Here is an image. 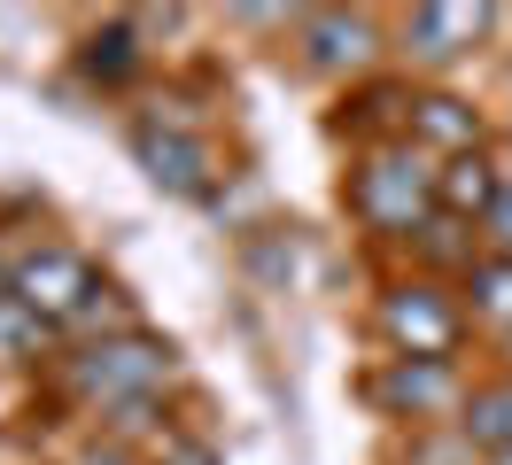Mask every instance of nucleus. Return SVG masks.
<instances>
[{
    "label": "nucleus",
    "mask_w": 512,
    "mask_h": 465,
    "mask_svg": "<svg viewBox=\"0 0 512 465\" xmlns=\"http://www.w3.org/2000/svg\"><path fill=\"white\" fill-rule=\"evenodd\" d=\"M435 171H427V155L412 148V140H396V148H373L365 163H357L350 179V210L373 225V233H412L419 217L435 210Z\"/></svg>",
    "instance_id": "obj_1"
},
{
    "label": "nucleus",
    "mask_w": 512,
    "mask_h": 465,
    "mask_svg": "<svg viewBox=\"0 0 512 465\" xmlns=\"http://www.w3.org/2000/svg\"><path fill=\"white\" fill-rule=\"evenodd\" d=\"M171 380V349L148 334H117V341H94L78 365H70V388L86 403H109V411H132V403Z\"/></svg>",
    "instance_id": "obj_2"
},
{
    "label": "nucleus",
    "mask_w": 512,
    "mask_h": 465,
    "mask_svg": "<svg viewBox=\"0 0 512 465\" xmlns=\"http://www.w3.org/2000/svg\"><path fill=\"white\" fill-rule=\"evenodd\" d=\"M458 326H466V310L450 303L435 279H404V287L381 295V334L396 341L404 357H450V349H458Z\"/></svg>",
    "instance_id": "obj_3"
},
{
    "label": "nucleus",
    "mask_w": 512,
    "mask_h": 465,
    "mask_svg": "<svg viewBox=\"0 0 512 465\" xmlns=\"http://www.w3.org/2000/svg\"><path fill=\"white\" fill-rule=\"evenodd\" d=\"M8 295H16L24 310H39V318H78L101 287H94V272H86V256H70V248H39L32 264L8 279Z\"/></svg>",
    "instance_id": "obj_4"
},
{
    "label": "nucleus",
    "mask_w": 512,
    "mask_h": 465,
    "mask_svg": "<svg viewBox=\"0 0 512 465\" xmlns=\"http://www.w3.org/2000/svg\"><path fill=\"white\" fill-rule=\"evenodd\" d=\"M373 396L404 419H435L443 403H458V372H450V357H396V372L373 380Z\"/></svg>",
    "instance_id": "obj_5"
},
{
    "label": "nucleus",
    "mask_w": 512,
    "mask_h": 465,
    "mask_svg": "<svg viewBox=\"0 0 512 465\" xmlns=\"http://www.w3.org/2000/svg\"><path fill=\"white\" fill-rule=\"evenodd\" d=\"M140 163H148V179L171 186V194H202V179H210V155L194 148V140H179V132H163V124H140Z\"/></svg>",
    "instance_id": "obj_6"
},
{
    "label": "nucleus",
    "mask_w": 512,
    "mask_h": 465,
    "mask_svg": "<svg viewBox=\"0 0 512 465\" xmlns=\"http://www.w3.org/2000/svg\"><path fill=\"white\" fill-rule=\"evenodd\" d=\"M404 31H412V55L419 62H458L481 31H489V8H419Z\"/></svg>",
    "instance_id": "obj_7"
},
{
    "label": "nucleus",
    "mask_w": 512,
    "mask_h": 465,
    "mask_svg": "<svg viewBox=\"0 0 512 465\" xmlns=\"http://www.w3.org/2000/svg\"><path fill=\"white\" fill-rule=\"evenodd\" d=\"M497 194H505V171H497L489 155H450L443 186H435V202H443L450 217H489Z\"/></svg>",
    "instance_id": "obj_8"
},
{
    "label": "nucleus",
    "mask_w": 512,
    "mask_h": 465,
    "mask_svg": "<svg viewBox=\"0 0 512 465\" xmlns=\"http://www.w3.org/2000/svg\"><path fill=\"white\" fill-rule=\"evenodd\" d=\"M412 140H435V148H450V155H474L481 148V117L458 101V93H427V101H412Z\"/></svg>",
    "instance_id": "obj_9"
},
{
    "label": "nucleus",
    "mask_w": 512,
    "mask_h": 465,
    "mask_svg": "<svg viewBox=\"0 0 512 465\" xmlns=\"http://www.w3.org/2000/svg\"><path fill=\"white\" fill-rule=\"evenodd\" d=\"M303 47L319 70H357V62L373 55V24L365 16H311L303 24Z\"/></svg>",
    "instance_id": "obj_10"
},
{
    "label": "nucleus",
    "mask_w": 512,
    "mask_h": 465,
    "mask_svg": "<svg viewBox=\"0 0 512 465\" xmlns=\"http://www.w3.org/2000/svg\"><path fill=\"white\" fill-rule=\"evenodd\" d=\"M466 442H489L497 458H512V380L466 396Z\"/></svg>",
    "instance_id": "obj_11"
},
{
    "label": "nucleus",
    "mask_w": 512,
    "mask_h": 465,
    "mask_svg": "<svg viewBox=\"0 0 512 465\" xmlns=\"http://www.w3.org/2000/svg\"><path fill=\"white\" fill-rule=\"evenodd\" d=\"M466 295H474V310H481V318L512 326V256H497V264H474Z\"/></svg>",
    "instance_id": "obj_12"
},
{
    "label": "nucleus",
    "mask_w": 512,
    "mask_h": 465,
    "mask_svg": "<svg viewBox=\"0 0 512 465\" xmlns=\"http://www.w3.org/2000/svg\"><path fill=\"white\" fill-rule=\"evenodd\" d=\"M39 334H47V318L24 310L16 295H0V349H24V341H39Z\"/></svg>",
    "instance_id": "obj_13"
},
{
    "label": "nucleus",
    "mask_w": 512,
    "mask_h": 465,
    "mask_svg": "<svg viewBox=\"0 0 512 465\" xmlns=\"http://www.w3.org/2000/svg\"><path fill=\"white\" fill-rule=\"evenodd\" d=\"M86 62H94L101 78H125V70H132V31H101Z\"/></svg>",
    "instance_id": "obj_14"
},
{
    "label": "nucleus",
    "mask_w": 512,
    "mask_h": 465,
    "mask_svg": "<svg viewBox=\"0 0 512 465\" xmlns=\"http://www.w3.org/2000/svg\"><path fill=\"white\" fill-rule=\"evenodd\" d=\"M481 225H489V241H497V248L512 256V171H505V194H497V210L481 217Z\"/></svg>",
    "instance_id": "obj_15"
},
{
    "label": "nucleus",
    "mask_w": 512,
    "mask_h": 465,
    "mask_svg": "<svg viewBox=\"0 0 512 465\" xmlns=\"http://www.w3.org/2000/svg\"><path fill=\"white\" fill-rule=\"evenodd\" d=\"M86 465H125V458H117V450H109V458H86Z\"/></svg>",
    "instance_id": "obj_16"
},
{
    "label": "nucleus",
    "mask_w": 512,
    "mask_h": 465,
    "mask_svg": "<svg viewBox=\"0 0 512 465\" xmlns=\"http://www.w3.org/2000/svg\"><path fill=\"white\" fill-rule=\"evenodd\" d=\"M0 295H8V279H0Z\"/></svg>",
    "instance_id": "obj_17"
},
{
    "label": "nucleus",
    "mask_w": 512,
    "mask_h": 465,
    "mask_svg": "<svg viewBox=\"0 0 512 465\" xmlns=\"http://www.w3.org/2000/svg\"><path fill=\"white\" fill-rule=\"evenodd\" d=\"M497 465H512V458H497Z\"/></svg>",
    "instance_id": "obj_18"
}]
</instances>
